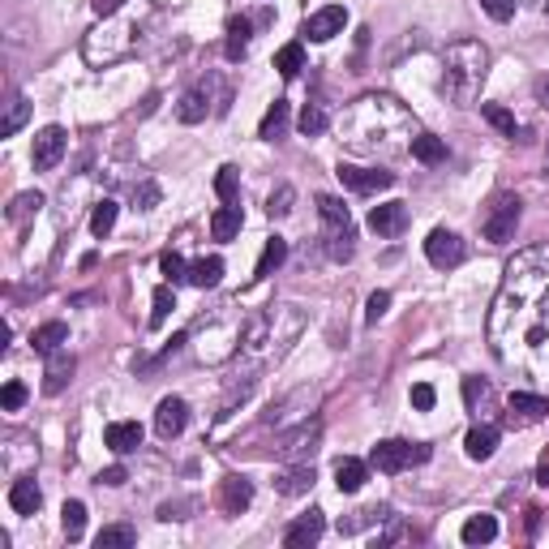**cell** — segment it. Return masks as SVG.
<instances>
[{"instance_id": "obj_1", "label": "cell", "mask_w": 549, "mask_h": 549, "mask_svg": "<svg viewBox=\"0 0 549 549\" xmlns=\"http://www.w3.org/2000/svg\"><path fill=\"white\" fill-rule=\"evenodd\" d=\"M490 344L507 370L549 382V245L519 254L507 266L493 296Z\"/></svg>"}, {"instance_id": "obj_2", "label": "cell", "mask_w": 549, "mask_h": 549, "mask_svg": "<svg viewBox=\"0 0 549 549\" xmlns=\"http://www.w3.org/2000/svg\"><path fill=\"white\" fill-rule=\"evenodd\" d=\"M416 120L387 95H365L339 120V142L361 155H391V151H412Z\"/></svg>"}, {"instance_id": "obj_3", "label": "cell", "mask_w": 549, "mask_h": 549, "mask_svg": "<svg viewBox=\"0 0 549 549\" xmlns=\"http://www.w3.org/2000/svg\"><path fill=\"white\" fill-rule=\"evenodd\" d=\"M305 331V314L296 305H266L257 318H249V327L240 335V348L249 361H271L283 356Z\"/></svg>"}, {"instance_id": "obj_4", "label": "cell", "mask_w": 549, "mask_h": 549, "mask_svg": "<svg viewBox=\"0 0 549 549\" xmlns=\"http://www.w3.org/2000/svg\"><path fill=\"white\" fill-rule=\"evenodd\" d=\"M485 78H490V48L481 39H459L447 48V57H442V95L451 99L455 108L476 103Z\"/></svg>"}, {"instance_id": "obj_5", "label": "cell", "mask_w": 549, "mask_h": 549, "mask_svg": "<svg viewBox=\"0 0 549 549\" xmlns=\"http://www.w3.org/2000/svg\"><path fill=\"white\" fill-rule=\"evenodd\" d=\"M515 228H519V197L493 194L481 211V236L490 245H507V240H515Z\"/></svg>"}, {"instance_id": "obj_6", "label": "cell", "mask_w": 549, "mask_h": 549, "mask_svg": "<svg viewBox=\"0 0 549 549\" xmlns=\"http://www.w3.org/2000/svg\"><path fill=\"white\" fill-rule=\"evenodd\" d=\"M425 459H430V447H425V442H404V438H387V442H378L370 455V464L378 472H387V476L412 468V464H425Z\"/></svg>"}, {"instance_id": "obj_7", "label": "cell", "mask_w": 549, "mask_h": 549, "mask_svg": "<svg viewBox=\"0 0 549 549\" xmlns=\"http://www.w3.org/2000/svg\"><path fill=\"white\" fill-rule=\"evenodd\" d=\"M134 35H137L134 22H117V26H108V30H95L82 52H86L91 65H108V60H120L129 48H134Z\"/></svg>"}, {"instance_id": "obj_8", "label": "cell", "mask_w": 549, "mask_h": 549, "mask_svg": "<svg viewBox=\"0 0 549 549\" xmlns=\"http://www.w3.org/2000/svg\"><path fill=\"white\" fill-rule=\"evenodd\" d=\"M318 442H322V421H318V416H305L296 430H288L283 438H279L274 455H279V459H292V464H301V459H309V455L318 451Z\"/></svg>"}, {"instance_id": "obj_9", "label": "cell", "mask_w": 549, "mask_h": 549, "mask_svg": "<svg viewBox=\"0 0 549 549\" xmlns=\"http://www.w3.org/2000/svg\"><path fill=\"white\" fill-rule=\"evenodd\" d=\"M425 257H430L438 271H451V266H459V262L468 257V245H464L455 232L438 228V232H430V240H425Z\"/></svg>"}, {"instance_id": "obj_10", "label": "cell", "mask_w": 549, "mask_h": 549, "mask_svg": "<svg viewBox=\"0 0 549 549\" xmlns=\"http://www.w3.org/2000/svg\"><path fill=\"white\" fill-rule=\"evenodd\" d=\"M339 180L353 189V194H382L395 185V172L382 168H356V163H339Z\"/></svg>"}, {"instance_id": "obj_11", "label": "cell", "mask_w": 549, "mask_h": 549, "mask_svg": "<svg viewBox=\"0 0 549 549\" xmlns=\"http://www.w3.org/2000/svg\"><path fill=\"white\" fill-rule=\"evenodd\" d=\"M65 146H69V137H65V129H60V125L39 129V134H35V151H30L35 168H39V172H52L60 159H65Z\"/></svg>"}, {"instance_id": "obj_12", "label": "cell", "mask_w": 549, "mask_h": 549, "mask_svg": "<svg viewBox=\"0 0 549 549\" xmlns=\"http://www.w3.org/2000/svg\"><path fill=\"white\" fill-rule=\"evenodd\" d=\"M322 532H327V515L322 510H305L296 524H288V532H283V545L288 549H309L322 541Z\"/></svg>"}, {"instance_id": "obj_13", "label": "cell", "mask_w": 549, "mask_h": 549, "mask_svg": "<svg viewBox=\"0 0 549 549\" xmlns=\"http://www.w3.org/2000/svg\"><path fill=\"white\" fill-rule=\"evenodd\" d=\"M249 502H254V481L228 472V476L219 481V510H223V515H240Z\"/></svg>"}, {"instance_id": "obj_14", "label": "cell", "mask_w": 549, "mask_h": 549, "mask_svg": "<svg viewBox=\"0 0 549 549\" xmlns=\"http://www.w3.org/2000/svg\"><path fill=\"white\" fill-rule=\"evenodd\" d=\"M344 26H348V9H344V4H327V9H318L314 18H305V35L314 43H327V39H335Z\"/></svg>"}, {"instance_id": "obj_15", "label": "cell", "mask_w": 549, "mask_h": 549, "mask_svg": "<svg viewBox=\"0 0 549 549\" xmlns=\"http://www.w3.org/2000/svg\"><path fill=\"white\" fill-rule=\"evenodd\" d=\"M545 412H549V399H545V395L515 391L507 399V421H510V425H536V421H545Z\"/></svg>"}, {"instance_id": "obj_16", "label": "cell", "mask_w": 549, "mask_h": 549, "mask_svg": "<svg viewBox=\"0 0 549 549\" xmlns=\"http://www.w3.org/2000/svg\"><path fill=\"white\" fill-rule=\"evenodd\" d=\"M185 425H189V404L177 399V395L159 399V408H155V433L159 438H177Z\"/></svg>"}, {"instance_id": "obj_17", "label": "cell", "mask_w": 549, "mask_h": 549, "mask_svg": "<svg viewBox=\"0 0 549 549\" xmlns=\"http://www.w3.org/2000/svg\"><path fill=\"white\" fill-rule=\"evenodd\" d=\"M318 481V472L309 459H301V464H288V468L274 476V490L283 493V498H301V493H309Z\"/></svg>"}, {"instance_id": "obj_18", "label": "cell", "mask_w": 549, "mask_h": 549, "mask_svg": "<svg viewBox=\"0 0 549 549\" xmlns=\"http://www.w3.org/2000/svg\"><path fill=\"white\" fill-rule=\"evenodd\" d=\"M206 112H211V82H197V86H189L180 95L177 120L180 125H197V120H206Z\"/></svg>"}, {"instance_id": "obj_19", "label": "cell", "mask_w": 549, "mask_h": 549, "mask_svg": "<svg viewBox=\"0 0 549 549\" xmlns=\"http://www.w3.org/2000/svg\"><path fill=\"white\" fill-rule=\"evenodd\" d=\"M74 370H78V361H74V353H69V348L52 353V356H48V370H43V391H48V395H60L65 387H69Z\"/></svg>"}, {"instance_id": "obj_20", "label": "cell", "mask_w": 549, "mask_h": 549, "mask_svg": "<svg viewBox=\"0 0 549 549\" xmlns=\"http://www.w3.org/2000/svg\"><path fill=\"white\" fill-rule=\"evenodd\" d=\"M370 228L378 236H399L408 228V206H404V202H382V206H373Z\"/></svg>"}, {"instance_id": "obj_21", "label": "cell", "mask_w": 549, "mask_h": 549, "mask_svg": "<svg viewBox=\"0 0 549 549\" xmlns=\"http://www.w3.org/2000/svg\"><path fill=\"white\" fill-rule=\"evenodd\" d=\"M498 438H502V433H498V425L481 421V425H472V430H468V438H464V451H468V459H476V464H481V459H490V455L498 451Z\"/></svg>"}, {"instance_id": "obj_22", "label": "cell", "mask_w": 549, "mask_h": 549, "mask_svg": "<svg viewBox=\"0 0 549 549\" xmlns=\"http://www.w3.org/2000/svg\"><path fill=\"white\" fill-rule=\"evenodd\" d=\"M249 39H254V22L249 18H232L228 22V39H223V57L232 60H245V52H249Z\"/></svg>"}, {"instance_id": "obj_23", "label": "cell", "mask_w": 549, "mask_h": 549, "mask_svg": "<svg viewBox=\"0 0 549 549\" xmlns=\"http://www.w3.org/2000/svg\"><path fill=\"white\" fill-rule=\"evenodd\" d=\"M60 344H69V327H65V322H43V327L30 331V348L39 356L60 353Z\"/></svg>"}, {"instance_id": "obj_24", "label": "cell", "mask_w": 549, "mask_h": 549, "mask_svg": "<svg viewBox=\"0 0 549 549\" xmlns=\"http://www.w3.org/2000/svg\"><path fill=\"white\" fill-rule=\"evenodd\" d=\"M9 507L18 510V515H35V510L43 507L39 485H35L30 476H22V481H13V485H9Z\"/></svg>"}, {"instance_id": "obj_25", "label": "cell", "mask_w": 549, "mask_h": 549, "mask_svg": "<svg viewBox=\"0 0 549 549\" xmlns=\"http://www.w3.org/2000/svg\"><path fill=\"white\" fill-rule=\"evenodd\" d=\"M103 438H108V447L117 455H129L142 447V425H137V421H117V425H108Z\"/></svg>"}, {"instance_id": "obj_26", "label": "cell", "mask_w": 549, "mask_h": 549, "mask_svg": "<svg viewBox=\"0 0 549 549\" xmlns=\"http://www.w3.org/2000/svg\"><path fill=\"white\" fill-rule=\"evenodd\" d=\"M365 481H370V464H361V459H339L335 464V485H339V493H356Z\"/></svg>"}, {"instance_id": "obj_27", "label": "cell", "mask_w": 549, "mask_h": 549, "mask_svg": "<svg viewBox=\"0 0 549 549\" xmlns=\"http://www.w3.org/2000/svg\"><path fill=\"white\" fill-rule=\"evenodd\" d=\"M288 120H292L288 103H283V99H274L271 108H266V117H262V125H257V137H266V142L283 137V134H288Z\"/></svg>"}, {"instance_id": "obj_28", "label": "cell", "mask_w": 549, "mask_h": 549, "mask_svg": "<svg viewBox=\"0 0 549 549\" xmlns=\"http://www.w3.org/2000/svg\"><path fill=\"white\" fill-rule=\"evenodd\" d=\"M240 206H236V202H223V206H219L215 215H211V236H215V240H232L236 232H240Z\"/></svg>"}, {"instance_id": "obj_29", "label": "cell", "mask_w": 549, "mask_h": 549, "mask_svg": "<svg viewBox=\"0 0 549 549\" xmlns=\"http://www.w3.org/2000/svg\"><path fill=\"white\" fill-rule=\"evenodd\" d=\"M288 262V240L283 236H271L266 245H262V257H257V266H254V279H266V274L274 271V266H283Z\"/></svg>"}, {"instance_id": "obj_30", "label": "cell", "mask_w": 549, "mask_h": 549, "mask_svg": "<svg viewBox=\"0 0 549 549\" xmlns=\"http://www.w3.org/2000/svg\"><path fill=\"white\" fill-rule=\"evenodd\" d=\"M459 536H464V545H490L493 536H498V519L493 515H472Z\"/></svg>"}, {"instance_id": "obj_31", "label": "cell", "mask_w": 549, "mask_h": 549, "mask_svg": "<svg viewBox=\"0 0 549 549\" xmlns=\"http://www.w3.org/2000/svg\"><path fill=\"white\" fill-rule=\"evenodd\" d=\"M26 117H30V103H26V95H13L9 103H4V117H0V137H13L26 125Z\"/></svg>"}, {"instance_id": "obj_32", "label": "cell", "mask_w": 549, "mask_h": 549, "mask_svg": "<svg viewBox=\"0 0 549 549\" xmlns=\"http://www.w3.org/2000/svg\"><path fill=\"white\" fill-rule=\"evenodd\" d=\"M412 159H421V163H442V159H447V142L433 134H416L412 137Z\"/></svg>"}, {"instance_id": "obj_33", "label": "cell", "mask_w": 549, "mask_h": 549, "mask_svg": "<svg viewBox=\"0 0 549 549\" xmlns=\"http://www.w3.org/2000/svg\"><path fill=\"white\" fill-rule=\"evenodd\" d=\"M356 232L353 228H331V232H327V257H331V262H348V257L356 254Z\"/></svg>"}, {"instance_id": "obj_34", "label": "cell", "mask_w": 549, "mask_h": 549, "mask_svg": "<svg viewBox=\"0 0 549 549\" xmlns=\"http://www.w3.org/2000/svg\"><path fill=\"white\" fill-rule=\"evenodd\" d=\"M219 279H223V262L219 257H197L194 266H189V283L194 288H215Z\"/></svg>"}, {"instance_id": "obj_35", "label": "cell", "mask_w": 549, "mask_h": 549, "mask_svg": "<svg viewBox=\"0 0 549 549\" xmlns=\"http://www.w3.org/2000/svg\"><path fill=\"white\" fill-rule=\"evenodd\" d=\"M318 215L327 219V228H353V215H348V206L331 194H318Z\"/></svg>"}, {"instance_id": "obj_36", "label": "cell", "mask_w": 549, "mask_h": 549, "mask_svg": "<svg viewBox=\"0 0 549 549\" xmlns=\"http://www.w3.org/2000/svg\"><path fill=\"white\" fill-rule=\"evenodd\" d=\"M39 206H43V194H35V189H26V194H18L13 202H9V223H26L30 215H39Z\"/></svg>"}, {"instance_id": "obj_37", "label": "cell", "mask_w": 549, "mask_h": 549, "mask_svg": "<svg viewBox=\"0 0 549 549\" xmlns=\"http://www.w3.org/2000/svg\"><path fill=\"white\" fill-rule=\"evenodd\" d=\"M134 541H137V532L129 524H112V528H103L95 536L99 549H134Z\"/></svg>"}, {"instance_id": "obj_38", "label": "cell", "mask_w": 549, "mask_h": 549, "mask_svg": "<svg viewBox=\"0 0 549 549\" xmlns=\"http://www.w3.org/2000/svg\"><path fill=\"white\" fill-rule=\"evenodd\" d=\"M274 69H279L283 78H296V74L305 69V48H301V43H288V48H279V57H274Z\"/></svg>"}, {"instance_id": "obj_39", "label": "cell", "mask_w": 549, "mask_h": 549, "mask_svg": "<svg viewBox=\"0 0 549 549\" xmlns=\"http://www.w3.org/2000/svg\"><path fill=\"white\" fill-rule=\"evenodd\" d=\"M112 228H117V202H112V197H103V202H95V211H91V232L108 236Z\"/></svg>"}, {"instance_id": "obj_40", "label": "cell", "mask_w": 549, "mask_h": 549, "mask_svg": "<svg viewBox=\"0 0 549 549\" xmlns=\"http://www.w3.org/2000/svg\"><path fill=\"white\" fill-rule=\"evenodd\" d=\"M382 519H391V507H365L353 519H339V532H361L365 524H382Z\"/></svg>"}, {"instance_id": "obj_41", "label": "cell", "mask_w": 549, "mask_h": 549, "mask_svg": "<svg viewBox=\"0 0 549 549\" xmlns=\"http://www.w3.org/2000/svg\"><path fill=\"white\" fill-rule=\"evenodd\" d=\"M60 524H65V536H69V541H82V532H86V507H82V502H65Z\"/></svg>"}, {"instance_id": "obj_42", "label": "cell", "mask_w": 549, "mask_h": 549, "mask_svg": "<svg viewBox=\"0 0 549 549\" xmlns=\"http://www.w3.org/2000/svg\"><path fill=\"white\" fill-rule=\"evenodd\" d=\"M296 125H301V134H305V137H318L327 125H331V117H327V108L305 103V112H301V120H296Z\"/></svg>"}, {"instance_id": "obj_43", "label": "cell", "mask_w": 549, "mask_h": 549, "mask_svg": "<svg viewBox=\"0 0 549 549\" xmlns=\"http://www.w3.org/2000/svg\"><path fill=\"white\" fill-rule=\"evenodd\" d=\"M464 399H468V408H472V412L490 408V404H493L490 382H481V378H464Z\"/></svg>"}, {"instance_id": "obj_44", "label": "cell", "mask_w": 549, "mask_h": 549, "mask_svg": "<svg viewBox=\"0 0 549 549\" xmlns=\"http://www.w3.org/2000/svg\"><path fill=\"white\" fill-rule=\"evenodd\" d=\"M481 117L490 120L493 129H502L507 137H519V125H515V117H510V112L502 108V103H485V108H481Z\"/></svg>"}, {"instance_id": "obj_45", "label": "cell", "mask_w": 549, "mask_h": 549, "mask_svg": "<svg viewBox=\"0 0 549 549\" xmlns=\"http://www.w3.org/2000/svg\"><path fill=\"white\" fill-rule=\"evenodd\" d=\"M292 202H296V189H292V185H279V189L266 197V215H271V219L292 215Z\"/></svg>"}, {"instance_id": "obj_46", "label": "cell", "mask_w": 549, "mask_h": 549, "mask_svg": "<svg viewBox=\"0 0 549 549\" xmlns=\"http://www.w3.org/2000/svg\"><path fill=\"white\" fill-rule=\"evenodd\" d=\"M172 309H177V296H172V288L163 283V288H155V309H151V327H163Z\"/></svg>"}, {"instance_id": "obj_47", "label": "cell", "mask_w": 549, "mask_h": 549, "mask_svg": "<svg viewBox=\"0 0 549 549\" xmlns=\"http://www.w3.org/2000/svg\"><path fill=\"white\" fill-rule=\"evenodd\" d=\"M159 271L168 274V283H185V279H189V266H185V257L172 254V249L159 257Z\"/></svg>"}, {"instance_id": "obj_48", "label": "cell", "mask_w": 549, "mask_h": 549, "mask_svg": "<svg viewBox=\"0 0 549 549\" xmlns=\"http://www.w3.org/2000/svg\"><path fill=\"white\" fill-rule=\"evenodd\" d=\"M215 194L223 197V202H236V197H240V180H236V168H219Z\"/></svg>"}, {"instance_id": "obj_49", "label": "cell", "mask_w": 549, "mask_h": 549, "mask_svg": "<svg viewBox=\"0 0 549 549\" xmlns=\"http://www.w3.org/2000/svg\"><path fill=\"white\" fill-rule=\"evenodd\" d=\"M134 206H137V211H155V206H159V185H155V180H142V185H137V189H134Z\"/></svg>"}, {"instance_id": "obj_50", "label": "cell", "mask_w": 549, "mask_h": 549, "mask_svg": "<svg viewBox=\"0 0 549 549\" xmlns=\"http://www.w3.org/2000/svg\"><path fill=\"white\" fill-rule=\"evenodd\" d=\"M22 404H26V387H22V382H4V391H0V408L18 412Z\"/></svg>"}, {"instance_id": "obj_51", "label": "cell", "mask_w": 549, "mask_h": 549, "mask_svg": "<svg viewBox=\"0 0 549 549\" xmlns=\"http://www.w3.org/2000/svg\"><path fill=\"white\" fill-rule=\"evenodd\" d=\"M433 404H438V391H433L430 382H416L412 387V408H421V412H430Z\"/></svg>"}, {"instance_id": "obj_52", "label": "cell", "mask_w": 549, "mask_h": 549, "mask_svg": "<svg viewBox=\"0 0 549 549\" xmlns=\"http://www.w3.org/2000/svg\"><path fill=\"white\" fill-rule=\"evenodd\" d=\"M481 9H485L493 22H510V18H515V0H481Z\"/></svg>"}, {"instance_id": "obj_53", "label": "cell", "mask_w": 549, "mask_h": 549, "mask_svg": "<svg viewBox=\"0 0 549 549\" xmlns=\"http://www.w3.org/2000/svg\"><path fill=\"white\" fill-rule=\"evenodd\" d=\"M387 309H391V292H373L370 305H365V318H370V322H378Z\"/></svg>"}, {"instance_id": "obj_54", "label": "cell", "mask_w": 549, "mask_h": 549, "mask_svg": "<svg viewBox=\"0 0 549 549\" xmlns=\"http://www.w3.org/2000/svg\"><path fill=\"white\" fill-rule=\"evenodd\" d=\"M404 536H412V528H404V524L391 515V528L382 532V536H373V545H395V541H404Z\"/></svg>"}, {"instance_id": "obj_55", "label": "cell", "mask_w": 549, "mask_h": 549, "mask_svg": "<svg viewBox=\"0 0 549 549\" xmlns=\"http://www.w3.org/2000/svg\"><path fill=\"white\" fill-rule=\"evenodd\" d=\"M125 481H129V472L120 468V464H117V468H103V472H99V485H112V490H117V485H125Z\"/></svg>"}, {"instance_id": "obj_56", "label": "cell", "mask_w": 549, "mask_h": 549, "mask_svg": "<svg viewBox=\"0 0 549 549\" xmlns=\"http://www.w3.org/2000/svg\"><path fill=\"white\" fill-rule=\"evenodd\" d=\"M185 502H163V507H159V519H168V524H172V519H189V515H185Z\"/></svg>"}, {"instance_id": "obj_57", "label": "cell", "mask_w": 549, "mask_h": 549, "mask_svg": "<svg viewBox=\"0 0 549 549\" xmlns=\"http://www.w3.org/2000/svg\"><path fill=\"white\" fill-rule=\"evenodd\" d=\"M532 95H536V103H541V108H549V74H541V78L532 82Z\"/></svg>"}, {"instance_id": "obj_58", "label": "cell", "mask_w": 549, "mask_h": 549, "mask_svg": "<svg viewBox=\"0 0 549 549\" xmlns=\"http://www.w3.org/2000/svg\"><path fill=\"white\" fill-rule=\"evenodd\" d=\"M120 4H125V0H95V13H99V18H112Z\"/></svg>"}, {"instance_id": "obj_59", "label": "cell", "mask_w": 549, "mask_h": 549, "mask_svg": "<svg viewBox=\"0 0 549 549\" xmlns=\"http://www.w3.org/2000/svg\"><path fill=\"white\" fill-rule=\"evenodd\" d=\"M536 481H541V485L549 490V451L541 455V464H536Z\"/></svg>"}, {"instance_id": "obj_60", "label": "cell", "mask_w": 549, "mask_h": 549, "mask_svg": "<svg viewBox=\"0 0 549 549\" xmlns=\"http://www.w3.org/2000/svg\"><path fill=\"white\" fill-rule=\"evenodd\" d=\"M545 177H549V142H545Z\"/></svg>"}]
</instances>
